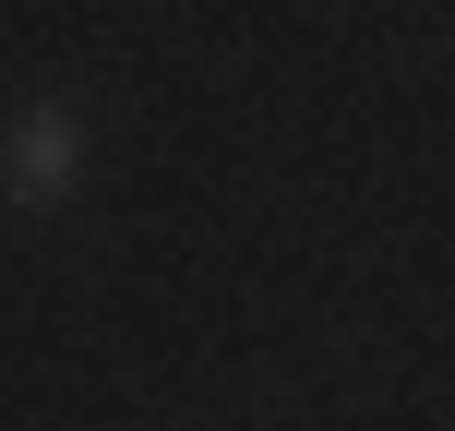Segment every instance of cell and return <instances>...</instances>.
<instances>
[{"mask_svg": "<svg viewBox=\"0 0 455 431\" xmlns=\"http://www.w3.org/2000/svg\"><path fill=\"white\" fill-rule=\"evenodd\" d=\"M72 180H84V120L60 108V96H24L12 120H0V192H12L24 216L72 204Z\"/></svg>", "mask_w": 455, "mask_h": 431, "instance_id": "1", "label": "cell"}]
</instances>
